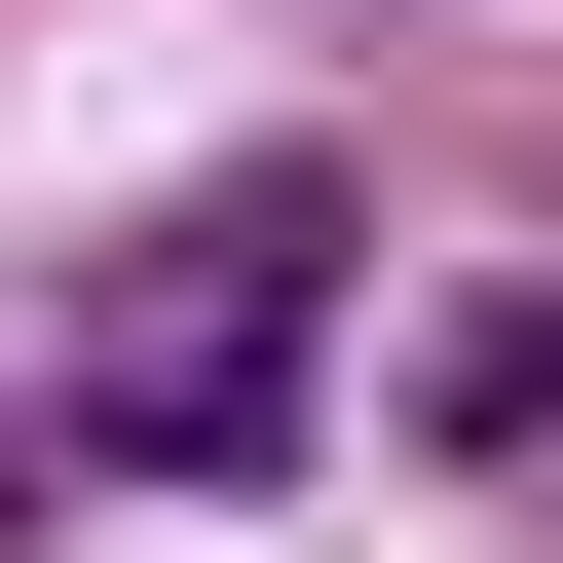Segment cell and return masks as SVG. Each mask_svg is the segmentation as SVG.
Returning a JSON list of instances; mask_svg holds the SVG:
<instances>
[{
  "label": "cell",
  "instance_id": "1",
  "mask_svg": "<svg viewBox=\"0 0 563 563\" xmlns=\"http://www.w3.org/2000/svg\"><path fill=\"white\" fill-rule=\"evenodd\" d=\"M301 339H339V188H151V225H113V301H76V413L225 488L263 413H301Z\"/></svg>",
  "mask_w": 563,
  "mask_h": 563
}]
</instances>
